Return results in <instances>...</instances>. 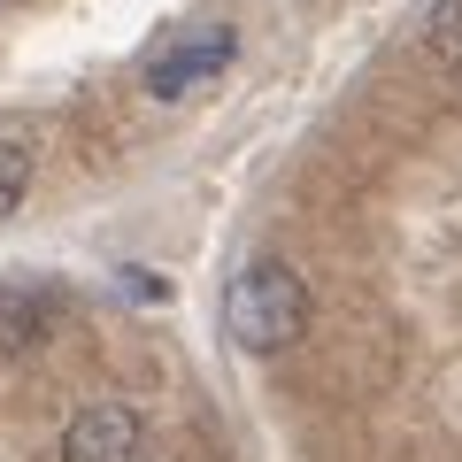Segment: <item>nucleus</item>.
I'll list each match as a JSON object with an SVG mask.
<instances>
[{
	"mask_svg": "<svg viewBox=\"0 0 462 462\" xmlns=\"http://www.w3.org/2000/svg\"><path fill=\"white\" fill-rule=\"evenodd\" d=\"M23 193H32V154H23L16 139H0V216L16 208Z\"/></svg>",
	"mask_w": 462,
	"mask_h": 462,
	"instance_id": "obj_6",
	"label": "nucleus"
},
{
	"mask_svg": "<svg viewBox=\"0 0 462 462\" xmlns=\"http://www.w3.org/2000/svg\"><path fill=\"white\" fill-rule=\"evenodd\" d=\"M424 39H431V54H439L447 69H462V0H439V8H431Z\"/></svg>",
	"mask_w": 462,
	"mask_h": 462,
	"instance_id": "obj_5",
	"label": "nucleus"
},
{
	"mask_svg": "<svg viewBox=\"0 0 462 462\" xmlns=\"http://www.w3.org/2000/svg\"><path fill=\"white\" fill-rule=\"evenodd\" d=\"M224 331L247 346V355H285V346L309 331V285L293 278V263L254 254V263L224 285Z\"/></svg>",
	"mask_w": 462,
	"mask_h": 462,
	"instance_id": "obj_1",
	"label": "nucleus"
},
{
	"mask_svg": "<svg viewBox=\"0 0 462 462\" xmlns=\"http://www.w3.org/2000/svg\"><path fill=\"white\" fill-rule=\"evenodd\" d=\"M231 54H239L231 23H200V32L170 39V47L147 62V93H162V100H185V93H200V85H208L216 69H231Z\"/></svg>",
	"mask_w": 462,
	"mask_h": 462,
	"instance_id": "obj_2",
	"label": "nucleus"
},
{
	"mask_svg": "<svg viewBox=\"0 0 462 462\" xmlns=\"http://www.w3.org/2000/svg\"><path fill=\"white\" fill-rule=\"evenodd\" d=\"M47 331V293L32 285H0V346H32Z\"/></svg>",
	"mask_w": 462,
	"mask_h": 462,
	"instance_id": "obj_4",
	"label": "nucleus"
},
{
	"mask_svg": "<svg viewBox=\"0 0 462 462\" xmlns=\"http://www.w3.org/2000/svg\"><path fill=\"white\" fill-rule=\"evenodd\" d=\"M62 462H147V424L124 401H93L62 424Z\"/></svg>",
	"mask_w": 462,
	"mask_h": 462,
	"instance_id": "obj_3",
	"label": "nucleus"
}]
</instances>
